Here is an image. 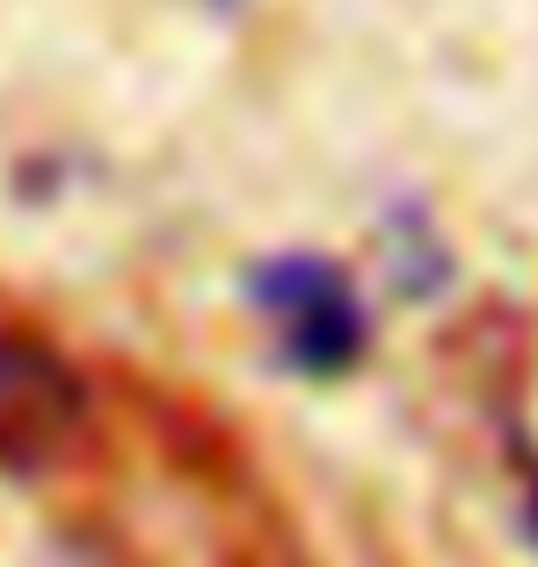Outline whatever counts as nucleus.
I'll return each instance as SVG.
<instances>
[{"instance_id":"nucleus-1","label":"nucleus","mask_w":538,"mask_h":567,"mask_svg":"<svg viewBox=\"0 0 538 567\" xmlns=\"http://www.w3.org/2000/svg\"><path fill=\"white\" fill-rule=\"evenodd\" d=\"M255 306L277 328V350L284 364L313 371V379H335L364 357V306H356L350 277L320 255H277V262L255 269Z\"/></svg>"},{"instance_id":"nucleus-2","label":"nucleus","mask_w":538,"mask_h":567,"mask_svg":"<svg viewBox=\"0 0 538 567\" xmlns=\"http://www.w3.org/2000/svg\"><path fill=\"white\" fill-rule=\"evenodd\" d=\"M87 430V385L37 334H0V466H44Z\"/></svg>"},{"instance_id":"nucleus-3","label":"nucleus","mask_w":538,"mask_h":567,"mask_svg":"<svg viewBox=\"0 0 538 567\" xmlns=\"http://www.w3.org/2000/svg\"><path fill=\"white\" fill-rule=\"evenodd\" d=\"M524 524H531V538H538V481H531V502H524Z\"/></svg>"}]
</instances>
